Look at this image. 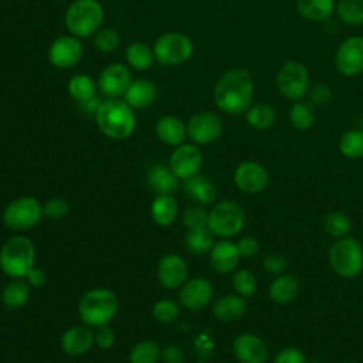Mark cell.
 <instances>
[{
  "instance_id": "cell-38",
  "label": "cell",
  "mask_w": 363,
  "mask_h": 363,
  "mask_svg": "<svg viewBox=\"0 0 363 363\" xmlns=\"http://www.w3.org/2000/svg\"><path fill=\"white\" fill-rule=\"evenodd\" d=\"M339 150L347 159L363 157V130L350 129L340 136Z\"/></svg>"
},
{
  "instance_id": "cell-20",
  "label": "cell",
  "mask_w": 363,
  "mask_h": 363,
  "mask_svg": "<svg viewBox=\"0 0 363 363\" xmlns=\"http://www.w3.org/2000/svg\"><path fill=\"white\" fill-rule=\"evenodd\" d=\"M95 335L85 323L68 328L61 336V349L69 356L85 354L94 345Z\"/></svg>"
},
{
  "instance_id": "cell-29",
  "label": "cell",
  "mask_w": 363,
  "mask_h": 363,
  "mask_svg": "<svg viewBox=\"0 0 363 363\" xmlns=\"http://www.w3.org/2000/svg\"><path fill=\"white\" fill-rule=\"evenodd\" d=\"M177 201L173 196L169 194H159L150 206V216L152 220L160 227H169L174 223L177 217Z\"/></svg>"
},
{
  "instance_id": "cell-41",
  "label": "cell",
  "mask_w": 363,
  "mask_h": 363,
  "mask_svg": "<svg viewBox=\"0 0 363 363\" xmlns=\"http://www.w3.org/2000/svg\"><path fill=\"white\" fill-rule=\"evenodd\" d=\"M180 315L179 305L172 299H159L152 308V316L159 323H172Z\"/></svg>"
},
{
  "instance_id": "cell-18",
  "label": "cell",
  "mask_w": 363,
  "mask_h": 363,
  "mask_svg": "<svg viewBox=\"0 0 363 363\" xmlns=\"http://www.w3.org/2000/svg\"><path fill=\"white\" fill-rule=\"evenodd\" d=\"M187 262L177 254L163 255L156 268L159 282L167 289H180V286L187 281Z\"/></svg>"
},
{
  "instance_id": "cell-53",
  "label": "cell",
  "mask_w": 363,
  "mask_h": 363,
  "mask_svg": "<svg viewBox=\"0 0 363 363\" xmlns=\"http://www.w3.org/2000/svg\"><path fill=\"white\" fill-rule=\"evenodd\" d=\"M0 3H1V0H0Z\"/></svg>"
},
{
  "instance_id": "cell-26",
  "label": "cell",
  "mask_w": 363,
  "mask_h": 363,
  "mask_svg": "<svg viewBox=\"0 0 363 363\" xmlns=\"http://www.w3.org/2000/svg\"><path fill=\"white\" fill-rule=\"evenodd\" d=\"M182 187L184 194H187L201 206L211 204L217 196V190L213 182L200 173L184 180Z\"/></svg>"
},
{
  "instance_id": "cell-12",
  "label": "cell",
  "mask_w": 363,
  "mask_h": 363,
  "mask_svg": "<svg viewBox=\"0 0 363 363\" xmlns=\"http://www.w3.org/2000/svg\"><path fill=\"white\" fill-rule=\"evenodd\" d=\"M336 69L345 77L363 72V37L353 35L340 43L335 54Z\"/></svg>"
},
{
  "instance_id": "cell-11",
  "label": "cell",
  "mask_w": 363,
  "mask_h": 363,
  "mask_svg": "<svg viewBox=\"0 0 363 363\" xmlns=\"http://www.w3.org/2000/svg\"><path fill=\"white\" fill-rule=\"evenodd\" d=\"M187 138L194 145H208L217 140L223 133V122L218 115L210 111L194 113L187 125Z\"/></svg>"
},
{
  "instance_id": "cell-30",
  "label": "cell",
  "mask_w": 363,
  "mask_h": 363,
  "mask_svg": "<svg viewBox=\"0 0 363 363\" xmlns=\"http://www.w3.org/2000/svg\"><path fill=\"white\" fill-rule=\"evenodd\" d=\"M335 0H296L298 13L309 21H325L335 13Z\"/></svg>"
},
{
  "instance_id": "cell-34",
  "label": "cell",
  "mask_w": 363,
  "mask_h": 363,
  "mask_svg": "<svg viewBox=\"0 0 363 363\" xmlns=\"http://www.w3.org/2000/svg\"><path fill=\"white\" fill-rule=\"evenodd\" d=\"M289 123L298 130H306L313 126L316 121V111L313 104L306 101H296L289 109Z\"/></svg>"
},
{
  "instance_id": "cell-50",
  "label": "cell",
  "mask_w": 363,
  "mask_h": 363,
  "mask_svg": "<svg viewBox=\"0 0 363 363\" xmlns=\"http://www.w3.org/2000/svg\"><path fill=\"white\" fill-rule=\"evenodd\" d=\"M162 359L166 363H183L184 362V350L179 345H167L162 350Z\"/></svg>"
},
{
  "instance_id": "cell-5",
  "label": "cell",
  "mask_w": 363,
  "mask_h": 363,
  "mask_svg": "<svg viewBox=\"0 0 363 363\" xmlns=\"http://www.w3.org/2000/svg\"><path fill=\"white\" fill-rule=\"evenodd\" d=\"M104 16V7L98 0H74L65 11V26L78 38L91 37L99 30Z\"/></svg>"
},
{
  "instance_id": "cell-14",
  "label": "cell",
  "mask_w": 363,
  "mask_h": 363,
  "mask_svg": "<svg viewBox=\"0 0 363 363\" xmlns=\"http://www.w3.org/2000/svg\"><path fill=\"white\" fill-rule=\"evenodd\" d=\"M233 180L241 191L248 194H257L267 189L269 183V174L261 163L254 160H245L235 167Z\"/></svg>"
},
{
  "instance_id": "cell-32",
  "label": "cell",
  "mask_w": 363,
  "mask_h": 363,
  "mask_svg": "<svg viewBox=\"0 0 363 363\" xmlns=\"http://www.w3.org/2000/svg\"><path fill=\"white\" fill-rule=\"evenodd\" d=\"M125 58L129 67L135 68L136 71H146L153 65L155 52L146 43L136 41L128 45L125 51Z\"/></svg>"
},
{
  "instance_id": "cell-9",
  "label": "cell",
  "mask_w": 363,
  "mask_h": 363,
  "mask_svg": "<svg viewBox=\"0 0 363 363\" xmlns=\"http://www.w3.org/2000/svg\"><path fill=\"white\" fill-rule=\"evenodd\" d=\"M193 50L191 40L177 31L162 34L153 45L155 60L163 65H180L186 62L193 55Z\"/></svg>"
},
{
  "instance_id": "cell-10",
  "label": "cell",
  "mask_w": 363,
  "mask_h": 363,
  "mask_svg": "<svg viewBox=\"0 0 363 363\" xmlns=\"http://www.w3.org/2000/svg\"><path fill=\"white\" fill-rule=\"evenodd\" d=\"M277 88L281 95L291 101L302 99L309 89V72L305 64L289 60L277 72Z\"/></svg>"
},
{
  "instance_id": "cell-16",
  "label": "cell",
  "mask_w": 363,
  "mask_h": 363,
  "mask_svg": "<svg viewBox=\"0 0 363 363\" xmlns=\"http://www.w3.org/2000/svg\"><path fill=\"white\" fill-rule=\"evenodd\" d=\"M132 82L130 71L126 65L113 62L105 67L98 77V89L108 98L123 96Z\"/></svg>"
},
{
  "instance_id": "cell-51",
  "label": "cell",
  "mask_w": 363,
  "mask_h": 363,
  "mask_svg": "<svg viewBox=\"0 0 363 363\" xmlns=\"http://www.w3.org/2000/svg\"><path fill=\"white\" fill-rule=\"evenodd\" d=\"M26 279H27V282L30 284V286L41 288V286H44L45 282H47V274L44 272V269L34 267V268L28 272V275L26 277Z\"/></svg>"
},
{
  "instance_id": "cell-33",
  "label": "cell",
  "mask_w": 363,
  "mask_h": 363,
  "mask_svg": "<svg viewBox=\"0 0 363 363\" xmlns=\"http://www.w3.org/2000/svg\"><path fill=\"white\" fill-rule=\"evenodd\" d=\"M96 86L98 85L89 75L77 74L69 78L67 89L72 99L82 104L96 96Z\"/></svg>"
},
{
  "instance_id": "cell-24",
  "label": "cell",
  "mask_w": 363,
  "mask_h": 363,
  "mask_svg": "<svg viewBox=\"0 0 363 363\" xmlns=\"http://www.w3.org/2000/svg\"><path fill=\"white\" fill-rule=\"evenodd\" d=\"M157 96L156 85L149 79H133L123 95V101L133 109L150 106Z\"/></svg>"
},
{
  "instance_id": "cell-45",
  "label": "cell",
  "mask_w": 363,
  "mask_h": 363,
  "mask_svg": "<svg viewBox=\"0 0 363 363\" xmlns=\"http://www.w3.org/2000/svg\"><path fill=\"white\" fill-rule=\"evenodd\" d=\"M308 96H309L311 104L325 105L332 98V89H330L329 85H326L323 82H318V84H313L312 86H309Z\"/></svg>"
},
{
  "instance_id": "cell-6",
  "label": "cell",
  "mask_w": 363,
  "mask_h": 363,
  "mask_svg": "<svg viewBox=\"0 0 363 363\" xmlns=\"http://www.w3.org/2000/svg\"><path fill=\"white\" fill-rule=\"evenodd\" d=\"M329 264L340 278H354L363 271V245L354 237L336 238L329 250Z\"/></svg>"
},
{
  "instance_id": "cell-43",
  "label": "cell",
  "mask_w": 363,
  "mask_h": 363,
  "mask_svg": "<svg viewBox=\"0 0 363 363\" xmlns=\"http://www.w3.org/2000/svg\"><path fill=\"white\" fill-rule=\"evenodd\" d=\"M69 210H71L69 203L62 197H52L43 206L44 217H47L52 221H58V220L65 218L68 216Z\"/></svg>"
},
{
  "instance_id": "cell-27",
  "label": "cell",
  "mask_w": 363,
  "mask_h": 363,
  "mask_svg": "<svg viewBox=\"0 0 363 363\" xmlns=\"http://www.w3.org/2000/svg\"><path fill=\"white\" fill-rule=\"evenodd\" d=\"M299 292V282L296 277L291 274L278 275L269 285V299L278 305H286L292 302Z\"/></svg>"
},
{
  "instance_id": "cell-42",
  "label": "cell",
  "mask_w": 363,
  "mask_h": 363,
  "mask_svg": "<svg viewBox=\"0 0 363 363\" xmlns=\"http://www.w3.org/2000/svg\"><path fill=\"white\" fill-rule=\"evenodd\" d=\"M94 35H95L94 44L102 52H112V51H115L118 48L119 43H121L119 33L115 28H111V27L101 28Z\"/></svg>"
},
{
  "instance_id": "cell-22",
  "label": "cell",
  "mask_w": 363,
  "mask_h": 363,
  "mask_svg": "<svg viewBox=\"0 0 363 363\" xmlns=\"http://www.w3.org/2000/svg\"><path fill=\"white\" fill-rule=\"evenodd\" d=\"M147 183L150 189L159 196V194H169L173 196V193L177 191L180 180L173 173L169 164L164 163H155L147 170Z\"/></svg>"
},
{
  "instance_id": "cell-35",
  "label": "cell",
  "mask_w": 363,
  "mask_h": 363,
  "mask_svg": "<svg viewBox=\"0 0 363 363\" xmlns=\"http://www.w3.org/2000/svg\"><path fill=\"white\" fill-rule=\"evenodd\" d=\"M186 248L196 255L208 254L214 245V234L207 228L189 230L184 238Z\"/></svg>"
},
{
  "instance_id": "cell-40",
  "label": "cell",
  "mask_w": 363,
  "mask_h": 363,
  "mask_svg": "<svg viewBox=\"0 0 363 363\" xmlns=\"http://www.w3.org/2000/svg\"><path fill=\"white\" fill-rule=\"evenodd\" d=\"M233 288L235 294L251 298L257 291V279L255 275L250 269H238L233 275Z\"/></svg>"
},
{
  "instance_id": "cell-39",
  "label": "cell",
  "mask_w": 363,
  "mask_h": 363,
  "mask_svg": "<svg viewBox=\"0 0 363 363\" xmlns=\"http://www.w3.org/2000/svg\"><path fill=\"white\" fill-rule=\"evenodd\" d=\"M339 20L346 26L363 24V0H340L336 6Z\"/></svg>"
},
{
  "instance_id": "cell-44",
  "label": "cell",
  "mask_w": 363,
  "mask_h": 363,
  "mask_svg": "<svg viewBox=\"0 0 363 363\" xmlns=\"http://www.w3.org/2000/svg\"><path fill=\"white\" fill-rule=\"evenodd\" d=\"M183 224L189 230L207 228L208 227V213L203 207H190L183 213Z\"/></svg>"
},
{
  "instance_id": "cell-7",
  "label": "cell",
  "mask_w": 363,
  "mask_h": 363,
  "mask_svg": "<svg viewBox=\"0 0 363 363\" xmlns=\"http://www.w3.org/2000/svg\"><path fill=\"white\" fill-rule=\"evenodd\" d=\"M44 217L41 203L33 196H21L10 201L1 214L6 227L14 231H24L40 224Z\"/></svg>"
},
{
  "instance_id": "cell-28",
  "label": "cell",
  "mask_w": 363,
  "mask_h": 363,
  "mask_svg": "<svg viewBox=\"0 0 363 363\" xmlns=\"http://www.w3.org/2000/svg\"><path fill=\"white\" fill-rule=\"evenodd\" d=\"M1 303L9 309L24 306L30 298V284L24 278H11L1 289Z\"/></svg>"
},
{
  "instance_id": "cell-1",
  "label": "cell",
  "mask_w": 363,
  "mask_h": 363,
  "mask_svg": "<svg viewBox=\"0 0 363 363\" xmlns=\"http://www.w3.org/2000/svg\"><path fill=\"white\" fill-rule=\"evenodd\" d=\"M214 102L218 109L230 115L245 113L252 105L254 79L245 68L225 71L214 86Z\"/></svg>"
},
{
  "instance_id": "cell-15",
  "label": "cell",
  "mask_w": 363,
  "mask_h": 363,
  "mask_svg": "<svg viewBox=\"0 0 363 363\" xmlns=\"http://www.w3.org/2000/svg\"><path fill=\"white\" fill-rule=\"evenodd\" d=\"M82 52L84 48L78 37L62 35L51 43L48 48V60L54 67L68 69L79 62Z\"/></svg>"
},
{
  "instance_id": "cell-17",
  "label": "cell",
  "mask_w": 363,
  "mask_h": 363,
  "mask_svg": "<svg viewBox=\"0 0 363 363\" xmlns=\"http://www.w3.org/2000/svg\"><path fill=\"white\" fill-rule=\"evenodd\" d=\"M213 292V284L207 278L194 277L180 286L179 301L189 311H200L210 303Z\"/></svg>"
},
{
  "instance_id": "cell-37",
  "label": "cell",
  "mask_w": 363,
  "mask_h": 363,
  "mask_svg": "<svg viewBox=\"0 0 363 363\" xmlns=\"http://www.w3.org/2000/svg\"><path fill=\"white\" fill-rule=\"evenodd\" d=\"M160 357H162V350L159 345L147 339L135 343L129 352L130 363H157Z\"/></svg>"
},
{
  "instance_id": "cell-46",
  "label": "cell",
  "mask_w": 363,
  "mask_h": 363,
  "mask_svg": "<svg viewBox=\"0 0 363 363\" xmlns=\"http://www.w3.org/2000/svg\"><path fill=\"white\" fill-rule=\"evenodd\" d=\"M262 265H264V269L268 272V274H272V275H281L285 272V269L288 268V261L284 255L281 254H268L264 257V261H262Z\"/></svg>"
},
{
  "instance_id": "cell-19",
  "label": "cell",
  "mask_w": 363,
  "mask_h": 363,
  "mask_svg": "<svg viewBox=\"0 0 363 363\" xmlns=\"http://www.w3.org/2000/svg\"><path fill=\"white\" fill-rule=\"evenodd\" d=\"M233 353L240 363H265L268 359V346L257 335L245 332L233 342Z\"/></svg>"
},
{
  "instance_id": "cell-48",
  "label": "cell",
  "mask_w": 363,
  "mask_h": 363,
  "mask_svg": "<svg viewBox=\"0 0 363 363\" xmlns=\"http://www.w3.org/2000/svg\"><path fill=\"white\" fill-rule=\"evenodd\" d=\"M237 244V248H238V252L241 257L244 258H252L258 254L259 251V242L257 238L251 237V235H245V237H241L238 240Z\"/></svg>"
},
{
  "instance_id": "cell-25",
  "label": "cell",
  "mask_w": 363,
  "mask_h": 363,
  "mask_svg": "<svg viewBox=\"0 0 363 363\" xmlns=\"http://www.w3.org/2000/svg\"><path fill=\"white\" fill-rule=\"evenodd\" d=\"M155 130L159 140L170 146H179L187 138L186 123L174 115H164L159 118Z\"/></svg>"
},
{
  "instance_id": "cell-4",
  "label": "cell",
  "mask_w": 363,
  "mask_h": 363,
  "mask_svg": "<svg viewBox=\"0 0 363 363\" xmlns=\"http://www.w3.org/2000/svg\"><path fill=\"white\" fill-rule=\"evenodd\" d=\"M35 248L26 235L9 238L0 248V269L9 278H26L35 267Z\"/></svg>"
},
{
  "instance_id": "cell-8",
  "label": "cell",
  "mask_w": 363,
  "mask_h": 363,
  "mask_svg": "<svg viewBox=\"0 0 363 363\" xmlns=\"http://www.w3.org/2000/svg\"><path fill=\"white\" fill-rule=\"evenodd\" d=\"M245 225L242 207L233 200L217 203L208 213V230L220 238L237 235Z\"/></svg>"
},
{
  "instance_id": "cell-36",
  "label": "cell",
  "mask_w": 363,
  "mask_h": 363,
  "mask_svg": "<svg viewBox=\"0 0 363 363\" xmlns=\"http://www.w3.org/2000/svg\"><path fill=\"white\" fill-rule=\"evenodd\" d=\"M323 228L330 237L343 238V237H347L350 234L352 221L345 213H342L339 210H335V211H330L325 216Z\"/></svg>"
},
{
  "instance_id": "cell-23",
  "label": "cell",
  "mask_w": 363,
  "mask_h": 363,
  "mask_svg": "<svg viewBox=\"0 0 363 363\" xmlns=\"http://www.w3.org/2000/svg\"><path fill=\"white\" fill-rule=\"evenodd\" d=\"M247 301L238 294H227L217 298L211 306L213 315L221 322H234L247 311Z\"/></svg>"
},
{
  "instance_id": "cell-31",
  "label": "cell",
  "mask_w": 363,
  "mask_h": 363,
  "mask_svg": "<svg viewBox=\"0 0 363 363\" xmlns=\"http://www.w3.org/2000/svg\"><path fill=\"white\" fill-rule=\"evenodd\" d=\"M245 121L255 130H267L277 122V111L269 104H255L245 111Z\"/></svg>"
},
{
  "instance_id": "cell-47",
  "label": "cell",
  "mask_w": 363,
  "mask_h": 363,
  "mask_svg": "<svg viewBox=\"0 0 363 363\" xmlns=\"http://www.w3.org/2000/svg\"><path fill=\"white\" fill-rule=\"evenodd\" d=\"M274 363H306V356L301 349L288 346L275 354Z\"/></svg>"
},
{
  "instance_id": "cell-2",
  "label": "cell",
  "mask_w": 363,
  "mask_h": 363,
  "mask_svg": "<svg viewBox=\"0 0 363 363\" xmlns=\"http://www.w3.org/2000/svg\"><path fill=\"white\" fill-rule=\"evenodd\" d=\"M95 119L99 130L109 139L115 140L129 138L136 128L133 108L119 98H108L101 101Z\"/></svg>"
},
{
  "instance_id": "cell-52",
  "label": "cell",
  "mask_w": 363,
  "mask_h": 363,
  "mask_svg": "<svg viewBox=\"0 0 363 363\" xmlns=\"http://www.w3.org/2000/svg\"><path fill=\"white\" fill-rule=\"evenodd\" d=\"M213 346H214V343H213V340H211V337H208V336H199L197 339H196V349H197V352L200 353V354H203V356H207V354H210L211 353V350H213Z\"/></svg>"
},
{
  "instance_id": "cell-21",
  "label": "cell",
  "mask_w": 363,
  "mask_h": 363,
  "mask_svg": "<svg viewBox=\"0 0 363 363\" xmlns=\"http://www.w3.org/2000/svg\"><path fill=\"white\" fill-rule=\"evenodd\" d=\"M208 254H210V264L213 269L218 274L233 272L237 268L238 261L241 258L237 244L227 238H223L214 242Z\"/></svg>"
},
{
  "instance_id": "cell-13",
  "label": "cell",
  "mask_w": 363,
  "mask_h": 363,
  "mask_svg": "<svg viewBox=\"0 0 363 363\" xmlns=\"http://www.w3.org/2000/svg\"><path fill=\"white\" fill-rule=\"evenodd\" d=\"M201 164L203 155L194 143H182L176 146L169 159V166L180 182L199 174Z\"/></svg>"
},
{
  "instance_id": "cell-49",
  "label": "cell",
  "mask_w": 363,
  "mask_h": 363,
  "mask_svg": "<svg viewBox=\"0 0 363 363\" xmlns=\"http://www.w3.org/2000/svg\"><path fill=\"white\" fill-rule=\"evenodd\" d=\"M115 340L116 337L112 328H109L108 325L98 328L95 333V342L101 349H111L115 345Z\"/></svg>"
},
{
  "instance_id": "cell-3",
  "label": "cell",
  "mask_w": 363,
  "mask_h": 363,
  "mask_svg": "<svg viewBox=\"0 0 363 363\" xmlns=\"http://www.w3.org/2000/svg\"><path fill=\"white\" fill-rule=\"evenodd\" d=\"M119 309L118 296L108 288H92L86 291L78 303V315L89 328L108 325Z\"/></svg>"
}]
</instances>
